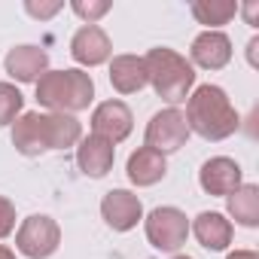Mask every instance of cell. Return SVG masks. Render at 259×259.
<instances>
[{"label":"cell","mask_w":259,"mask_h":259,"mask_svg":"<svg viewBox=\"0 0 259 259\" xmlns=\"http://www.w3.org/2000/svg\"><path fill=\"white\" fill-rule=\"evenodd\" d=\"M101 213H104V220H107L110 229H116V232H128V229H135V226H138L144 207H141V198L132 195L128 189H113V192L104 195V201H101Z\"/></svg>","instance_id":"cell-9"},{"label":"cell","mask_w":259,"mask_h":259,"mask_svg":"<svg viewBox=\"0 0 259 259\" xmlns=\"http://www.w3.org/2000/svg\"><path fill=\"white\" fill-rule=\"evenodd\" d=\"M244 13H247V22H250V25H256V4H250Z\"/></svg>","instance_id":"cell-25"},{"label":"cell","mask_w":259,"mask_h":259,"mask_svg":"<svg viewBox=\"0 0 259 259\" xmlns=\"http://www.w3.org/2000/svg\"><path fill=\"white\" fill-rule=\"evenodd\" d=\"M229 58H232V43H229L226 34H220V31H204V34L195 37V43H192V61H195L198 67H204V70H220V67L229 64Z\"/></svg>","instance_id":"cell-12"},{"label":"cell","mask_w":259,"mask_h":259,"mask_svg":"<svg viewBox=\"0 0 259 259\" xmlns=\"http://www.w3.org/2000/svg\"><path fill=\"white\" fill-rule=\"evenodd\" d=\"M256 49H259V40H250V61L256 64Z\"/></svg>","instance_id":"cell-26"},{"label":"cell","mask_w":259,"mask_h":259,"mask_svg":"<svg viewBox=\"0 0 259 259\" xmlns=\"http://www.w3.org/2000/svg\"><path fill=\"white\" fill-rule=\"evenodd\" d=\"M7 73L19 82H34L46 73L49 67V55L37 46H16L10 55H7Z\"/></svg>","instance_id":"cell-13"},{"label":"cell","mask_w":259,"mask_h":259,"mask_svg":"<svg viewBox=\"0 0 259 259\" xmlns=\"http://www.w3.org/2000/svg\"><path fill=\"white\" fill-rule=\"evenodd\" d=\"M174 259H189V256H174Z\"/></svg>","instance_id":"cell-28"},{"label":"cell","mask_w":259,"mask_h":259,"mask_svg":"<svg viewBox=\"0 0 259 259\" xmlns=\"http://www.w3.org/2000/svg\"><path fill=\"white\" fill-rule=\"evenodd\" d=\"M22 104H25V98H22V92H19L16 85L0 82V125L13 122V119H16V113L22 110Z\"/></svg>","instance_id":"cell-20"},{"label":"cell","mask_w":259,"mask_h":259,"mask_svg":"<svg viewBox=\"0 0 259 259\" xmlns=\"http://www.w3.org/2000/svg\"><path fill=\"white\" fill-rule=\"evenodd\" d=\"M70 52H73V58H76L79 64L95 67V64H104L113 49H110V37H107L98 25H85V28H79V31L73 34Z\"/></svg>","instance_id":"cell-11"},{"label":"cell","mask_w":259,"mask_h":259,"mask_svg":"<svg viewBox=\"0 0 259 259\" xmlns=\"http://www.w3.org/2000/svg\"><path fill=\"white\" fill-rule=\"evenodd\" d=\"M73 13L82 16V19H89V25H95V19H101V16L110 13V4H85V0H76Z\"/></svg>","instance_id":"cell-21"},{"label":"cell","mask_w":259,"mask_h":259,"mask_svg":"<svg viewBox=\"0 0 259 259\" xmlns=\"http://www.w3.org/2000/svg\"><path fill=\"white\" fill-rule=\"evenodd\" d=\"M13 229H16V207L7 198H0V238H7Z\"/></svg>","instance_id":"cell-22"},{"label":"cell","mask_w":259,"mask_h":259,"mask_svg":"<svg viewBox=\"0 0 259 259\" xmlns=\"http://www.w3.org/2000/svg\"><path fill=\"white\" fill-rule=\"evenodd\" d=\"M189 235V223L186 213H180L177 207H156L147 217V238L156 250H177L186 244Z\"/></svg>","instance_id":"cell-7"},{"label":"cell","mask_w":259,"mask_h":259,"mask_svg":"<svg viewBox=\"0 0 259 259\" xmlns=\"http://www.w3.org/2000/svg\"><path fill=\"white\" fill-rule=\"evenodd\" d=\"M110 82L116 92L132 95L147 85V64L138 55H116L110 64Z\"/></svg>","instance_id":"cell-15"},{"label":"cell","mask_w":259,"mask_h":259,"mask_svg":"<svg viewBox=\"0 0 259 259\" xmlns=\"http://www.w3.org/2000/svg\"><path fill=\"white\" fill-rule=\"evenodd\" d=\"M95 82L82 70H46L37 79V101L55 113H79L92 104Z\"/></svg>","instance_id":"cell-3"},{"label":"cell","mask_w":259,"mask_h":259,"mask_svg":"<svg viewBox=\"0 0 259 259\" xmlns=\"http://www.w3.org/2000/svg\"><path fill=\"white\" fill-rule=\"evenodd\" d=\"M189 138V125H186V116L177 110V107H168L162 113H156L147 125V147L156 150V153H174L186 144Z\"/></svg>","instance_id":"cell-5"},{"label":"cell","mask_w":259,"mask_h":259,"mask_svg":"<svg viewBox=\"0 0 259 259\" xmlns=\"http://www.w3.org/2000/svg\"><path fill=\"white\" fill-rule=\"evenodd\" d=\"M0 259H16V253H13V250H7V247H0Z\"/></svg>","instance_id":"cell-27"},{"label":"cell","mask_w":259,"mask_h":259,"mask_svg":"<svg viewBox=\"0 0 259 259\" xmlns=\"http://www.w3.org/2000/svg\"><path fill=\"white\" fill-rule=\"evenodd\" d=\"M186 125L204 141H223L238 132L241 119L220 85H198L186 104Z\"/></svg>","instance_id":"cell-2"},{"label":"cell","mask_w":259,"mask_h":259,"mask_svg":"<svg viewBox=\"0 0 259 259\" xmlns=\"http://www.w3.org/2000/svg\"><path fill=\"white\" fill-rule=\"evenodd\" d=\"M31 16H37V19H49V16H55L58 10H61V4H28L25 7Z\"/></svg>","instance_id":"cell-23"},{"label":"cell","mask_w":259,"mask_h":259,"mask_svg":"<svg viewBox=\"0 0 259 259\" xmlns=\"http://www.w3.org/2000/svg\"><path fill=\"white\" fill-rule=\"evenodd\" d=\"M229 259H259L253 250H235V253H229Z\"/></svg>","instance_id":"cell-24"},{"label":"cell","mask_w":259,"mask_h":259,"mask_svg":"<svg viewBox=\"0 0 259 259\" xmlns=\"http://www.w3.org/2000/svg\"><path fill=\"white\" fill-rule=\"evenodd\" d=\"M168 165H165V156L150 150V147H141L138 153H132L128 159V180L135 186H153L165 177Z\"/></svg>","instance_id":"cell-16"},{"label":"cell","mask_w":259,"mask_h":259,"mask_svg":"<svg viewBox=\"0 0 259 259\" xmlns=\"http://www.w3.org/2000/svg\"><path fill=\"white\" fill-rule=\"evenodd\" d=\"M198 180H201V189L210 192V195H232L241 186V168H238V162H232L226 156H217V159L201 165Z\"/></svg>","instance_id":"cell-10"},{"label":"cell","mask_w":259,"mask_h":259,"mask_svg":"<svg viewBox=\"0 0 259 259\" xmlns=\"http://www.w3.org/2000/svg\"><path fill=\"white\" fill-rule=\"evenodd\" d=\"M79 138H82V125L64 113H25L13 128V144L22 156L67 150L79 144Z\"/></svg>","instance_id":"cell-1"},{"label":"cell","mask_w":259,"mask_h":259,"mask_svg":"<svg viewBox=\"0 0 259 259\" xmlns=\"http://www.w3.org/2000/svg\"><path fill=\"white\" fill-rule=\"evenodd\" d=\"M192 232H195L198 244L207 250H226L232 244V223L223 213H210V210L198 213L192 223Z\"/></svg>","instance_id":"cell-17"},{"label":"cell","mask_w":259,"mask_h":259,"mask_svg":"<svg viewBox=\"0 0 259 259\" xmlns=\"http://www.w3.org/2000/svg\"><path fill=\"white\" fill-rule=\"evenodd\" d=\"M58 241H61V232H58V223L49 220V217H28L16 235V247L31 256V259H46L58 250Z\"/></svg>","instance_id":"cell-6"},{"label":"cell","mask_w":259,"mask_h":259,"mask_svg":"<svg viewBox=\"0 0 259 259\" xmlns=\"http://www.w3.org/2000/svg\"><path fill=\"white\" fill-rule=\"evenodd\" d=\"M238 13V4L229 0H210V4H192V16L201 25H226L232 16Z\"/></svg>","instance_id":"cell-19"},{"label":"cell","mask_w":259,"mask_h":259,"mask_svg":"<svg viewBox=\"0 0 259 259\" xmlns=\"http://www.w3.org/2000/svg\"><path fill=\"white\" fill-rule=\"evenodd\" d=\"M144 64H147V82H153V89L162 101H168V104L186 101L189 89L195 85V70L183 55L159 46V49L147 52Z\"/></svg>","instance_id":"cell-4"},{"label":"cell","mask_w":259,"mask_h":259,"mask_svg":"<svg viewBox=\"0 0 259 259\" xmlns=\"http://www.w3.org/2000/svg\"><path fill=\"white\" fill-rule=\"evenodd\" d=\"M229 213H232L241 226L253 229V226L259 223V189H256L253 183L238 186V189L229 195Z\"/></svg>","instance_id":"cell-18"},{"label":"cell","mask_w":259,"mask_h":259,"mask_svg":"<svg viewBox=\"0 0 259 259\" xmlns=\"http://www.w3.org/2000/svg\"><path fill=\"white\" fill-rule=\"evenodd\" d=\"M92 128H95L98 138H104L110 144H119L132 135V110L122 101H104L92 113Z\"/></svg>","instance_id":"cell-8"},{"label":"cell","mask_w":259,"mask_h":259,"mask_svg":"<svg viewBox=\"0 0 259 259\" xmlns=\"http://www.w3.org/2000/svg\"><path fill=\"white\" fill-rule=\"evenodd\" d=\"M113 156H116V147L110 141H104L98 135H89L76 150V165L89 177H104L113 168Z\"/></svg>","instance_id":"cell-14"}]
</instances>
